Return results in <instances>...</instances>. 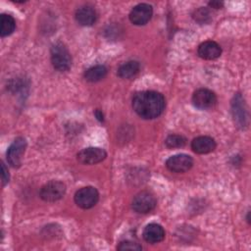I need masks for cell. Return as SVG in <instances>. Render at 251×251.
<instances>
[{"label":"cell","instance_id":"1","mask_svg":"<svg viewBox=\"0 0 251 251\" xmlns=\"http://www.w3.org/2000/svg\"><path fill=\"white\" fill-rule=\"evenodd\" d=\"M164 96L156 91H141L132 98V108L142 119L151 120L159 117L165 109Z\"/></svg>","mask_w":251,"mask_h":251},{"label":"cell","instance_id":"2","mask_svg":"<svg viewBox=\"0 0 251 251\" xmlns=\"http://www.w3.org/2000/svg\"><path fill=\"white\" fill-rule=\"evenodd\" d=\"M51 62L53 67L59 72H67L72 66V57L68 48L62 42H56L52 45Z\"/></svg>","mask_w":251,"mask_h":251},{"label":"cell","instance_id":"3","mask_svg":"<svg viewBox=\"0 0 251 251\" xmlns=\"http://www.w3.org/2000/svg\"><path fill=\"white\" fill-rule=\"evenodd\" d=\"M66 193V185L59 180H51L45 183L40 191L39 196L46 202H55L60 200Z\"/></svg>","mask_w":251,"mask_h":251},{"label":"cell","instance_id":"4","mask_svg":"<svg viewBox=\"0 0 251 251\" xmlns=\"http://www.w3.org/2000/svg\"><path fill=\"white\" fill-rule=\"evenodd\" d=\"M231 113L237 127L243 129L248 125V113L243 97L240 93L234 95L231 101Z\"/></svg>","mask_w":251,"mask_h":251},{"label":"cell","instance_id":"5","mask_svg":"<svg viewBox=\"0 0 251 251\" xmlns=\"http://www.w3.org/2000/svg\"><path fill=\"white\" fill-rule=\"evenodd\" d=\"M99 200L98 190L93 186H85L78 189L75 194V202L81 209H90Z\"/></svg>","mask_w":251,"mask_h":251},{"label":"cell","instance_id":"6","mask_svg":"<svg viewBox=\"0 0 251 251\" xmlns=\"http://www.w3.org/2000/svg\"><path fill=\"white\" fill-rule=\"evenodd\" d=\"M157 204L155 196L149 191H141L137 193L131 203L132 209L139 214L151 212Z\"/></svg>","mask_w":251,"mask_h":251},{"label":"cell","instance_id":"7","mask_svg":"<svg viewBox=\"0 0 251 251\" xmlns=\"http://www.w3.org/2000/svg\"><path fill=\"white\" fill-rule=\"evenodd\" d=\"M26 148V141L24 137L16 138L7 150V161L13 168H19Z\"/></svg>","mask_w":251,"mask_h":251},{"label":"cell","instance_id":"8","mask_svg":"<svg viewBox=\"0 0 251 251\" xmlns=\"http://www.w3.org/2000/svg\"><path fill=\"white\" fill-rule=\"evenodd\" d=\"M192 103L200 110H208L216 105L217 97L210 89L199 88L192 95Z\"/></svg>","mask_w":251,"mask_h":251},{"label":"cell","instance_id":"9","mask_svg":"<svg viewBox=\"0 0 251 251\" xmlns=\"http://www.w3.org/2000/svg\"><path fill=\"white\" fill-rule=\"evenodd\" d=\"M107 157V153L104 149L98 147H87L80 150L76 158L78 162L84 165H94L102 162Z\"/></svg>","mask_w":251,"mask_h":251},{"label":"cell","instance_id":"10","mask_svg":"<svg viewBox=\"0 0 251 251\" xmlns=\"http://www.w3.org/2000/svg\"><path fill=\"white\" fill-rule=\"evenodd\" d=\"M153 15V8L146 3H140L132 8L129 13V20L133 25H143L147 24Z\"/></svg>","mask_w":251,"mask_h":251},{"label":"cell","instance_id":"11","mask_svg":"<svg viewBox=\"0 0 251 251\" xmlns=\"http://www.w3.org/2000/svg\"><path fill=\"white\" fill-rule=\"evenodd\" d=\"M193 166V159L186 154H177L170 157L166 162V167L174 173H184Z\"/></svg>","mask_w":251,"mask_h":251},{"label":"cell","instance_id":"12","mask_svg":"<svg viewBox=\"0 0 251 251\" xmlns=\"http://www.w3.org/2000/svg\"><path fill=\"white\" fill-rule=\"evenodd\" d=\"M198 56L205 60H214L221 56L222 54V48L221 46L213 41V40H207L202 42L197 49Z\"/></svg>","mask_w":251,"mask_h":251},{"label":"cell","instance_id":"13","mask_svg":"<svg viewBox=\"0 0 251 251\" xmlns=\"http://www.w3.org/2000/svg\"><path fill=\"white\" fill-rule=\"evenodd\" d=\"M191 148L195 153L207 154L215 150L216 141L210 136H198L192 140Z\"/></svg>","mask_w":251,"mask_h":251},{"label":"cell","instance_id":"14","mask_svg":"<svg viewBox=\"0 0 251 251\" xmlns=\"http://www.w3.org/2000/svg\"><path fill=\"white\" fill-rule=\"evenodd\" d=\"M142 236L148 243H158L165 238V230L163 226L158 224H149L145 226Z\"/></svg>","mask_w":251,"mask_h":251},{"label":"cell","instance_id":"15","mask_svg":"<svg viewBox=\"0 0 251 251\" xmlns=\"http://www.w3.org/2000/svg\"><path fill=\"white\" fill-rule=\"evenodd\" d=\"M75 21L83 26H89L95 24L97 20L96 11L90 6H83L76 10L75 15Z\"/></svg>","mask_w":251,"mask_h":251},{"label":"cell","instance_id":"16","mask_svg":"<svg viewBox=\"0 0 251 251\" xmlns=\"http://www.w3.org/2000/svg\"><path fill=\"white\" fill-rule=\"evenodd\" d=\"M140 66L137 61H128L120 66L118 75L122 78H131L139 72Z\"/></svg>","mask_w":251,"mask_h":251},{"label":"cell","instance_id":"17","mask_svg":"<svg viewBox=\"0 0 251 251\" xmlns=\"http://www.w3.org/2000/svg\"><path fill=\"white\" fill-rule=\"evenodd\" d=\"M107 75V68L103 65H96L87 69L84 73V78L90 82H97Z\"/></svg>","mask_w":251,"mask_h":251},{"label":"cell","instance_id":"18","mask_svg":"<svg viewBox=\"0 0 251 251\" xmlns=\"http://www.w3.org/2000/svg\"><path fill=\"white\" fill-rule=\"evenodd\" d=\"M0 23H1L0 34L2 37L8 36L11 33H13V31L15 30V27H16V22H15V19L11 15L2 14Z\"/></svg>","mask_w":251,"mask_h":251},{"label":"cell","instance_id":"19","mask_svg":"<svg viewBox=\"0 0 251 251\" xmlns=\"http://www.w3.org/2000/svg\"><path fill=\"white\" fill-rule=\"evenodd\" d=\"M185 143H186L185 137L179 134H171L165 140V144L168 148H180V147H183Z\"/></svg>","mask_w":251,"mask_h":251},{"label":"cell","instance_id":"20","mask_svg":"<svg viewBox=\"0 0 251 251\" xmlns=\"http://www.w3.org/2000/svg\"><path fill=\"white\" fill-rule=\"evenodd\" d=\"M192 16H193V19L199 24H207L212 19L210 11L204 7H200L199 9L195 10Z\"/></svg>","mask_w":251,"mask_h":251},{"label":"cell","instance_id":"21","mask_svg":"<svg viewBox=\"0 0 251 251\" xmlns=\"http://www.w3.org/2000/svg\"><path fill=\"white\" fill-rule=\"evenodd\" d=\"M118 250L125 251V250H141L142 247L138 243L131 241V240H125L120 242V244L117 246Z\"/></svg>","mask_w":251,"mask_h":251},{"label":"cell","instance_id":"22","mask_svg":"<svg viewBox=\"0 0 251 251\" xmlns=\"http://www.w3.org/2000/svg\"><path fill=\"white\" fill-rule=\"evenodd\" d=\"M1 170H2V185L5 186L9 182L10 176H9L8 169L6 168V166H5V164L3 162L1 163Z\"/></svg>","mask_w":251,"mask_h":251},{"label":"cell","instance_id":"23","mask_svg":"<svg viewBox=\"0 0 251 251\" xmlns=\"http://www.w3.org/2000/svg\"><path fill=\"white\" fill-rule=\"evenodd\" d=\"M209 6L214 9H220L224 6V3L220 2V1H211V2H209Z\"/></svg>","mask_w":251,"mask_h":251},{"label":"cell","instance_id":"24","mask_svg":"<svg viewBox=\"0 0 251 251\" xmlns=\"http://www.w3.org/2000/svg\"><path fill=\"white\" fill-rule=\"evenodd\" d=\"M94 115H95L96 119H97L99 122H103V121H104V115H103V113H102L100 110L96 109L95 112H94Z\"/></svg>","mask_w":251,"mask_h":251}]
</instances>
